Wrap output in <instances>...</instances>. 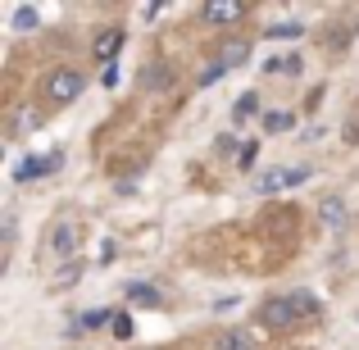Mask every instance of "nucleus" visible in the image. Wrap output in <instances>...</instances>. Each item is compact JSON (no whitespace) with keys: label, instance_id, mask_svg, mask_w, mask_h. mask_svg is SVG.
Wrapping results in <instances>:
<instances>
[{"label":"nucleus","instance_id":"1","mask_svg":"<svg viewBox=\"0 0 359 350\" xmlns=\"http://www.w3.org/2000/svg\"><path fill=\"white\" fill-rule=\"evenodd\" d=\"M82 87H87V82H82L78 69H55L50 78H46V100H50V105H73V100L82 96Z\"/></svg>","mask_w":359,"mask_h":350},{"label":"nucleus","instance_id":"2","mask_svg":"<svg viewBox=\"0 0 359 350\" xmlns=\"http://www.w3.org/2000/svg\"><path fill=\"white\" fill-rule=\"evenodd\" d=\"M259 323H269V328H291V323H300V314H296V305H291L287 296H273V300H264V309H259Z\"/></svg>","mask_w":359,"mask_h":350},{"label":"nucleus","instance_id":"3","mask_svg":"<svg viewBox=\"0 0 359 350\" xmlns=\"http://www.w3.org/2000/svg\"><path fill=\"white\" fill-rule=\"evenodd\" d=\"M305 177H309V168H269V173L255 182V191H259V196H273V191H282V187L305 182Z\"/></svg>","mask_w":359,"mask_h":350},{"label":"nucleus","instance_id":"4","mask_svg":"<svg viewBox=\"0 0 359 350\" xmlns=\"http://www.w3.org/2000/svg\"><path fill=\"white\" fill-rule=\"evenodd\" d=\"M64 159L60 155H32V159H23V164H18V182H32V177H46V173H55V168H60Z\"/></svg>","mask_w":359,"mask_h":350},{"label":"nucleus","instance_id":"5","mask_svg":"<svg viewBox=\"0 0 359 350\" xmlns=\"http://www.w3.org/2000/svg\"><path fill=\"white\" fill-rule=\"evenodd\" d=\"M210 23H237V18L245 14V5L241 0H205V9H201Z\"/></svg>","mask_w":359,"mask_h":350},{"label":"nucleus","instance_id":"6","mask_svg":"<svg viewBox=\"0 0 359 350\" xmlns=\"http://www.w3.org/2000/svg\"><path fill=\"white\" fill-rule=\"evenodd\" d=\"M78 236H82V228H78L73 219L55 223V232H50V255H73V245H78Z\"/></svg>","mask_w":359,"mask_h":350},{"label":"nucleus","instance_id":"7","mask_svg":"<svg viewBox=\"0 0 359 350\" xmlns=\"http://www.w3.org/2000/svg\"><path fill=\"white\" fill-rule=\"evenodd\" d=\"M91 51H96L100 64H114V55L123 51V27H105V32L96 36V46H91Z\"/></svg>","mask_w":359,"mask_h":350},{"label":"nucleus","instance_id":"8","mask_svg":"<svg viewBox=\"0 0 359 350\" xmlns=\"http://www.w3.org/2000/svg\"><path fill=\"white\" fill-rule=\"evenodd\" d=\"M245 60H250V46L232 36V41H223V51H219V60H214V64L228 73V69H237V64H245Z\"/></svg>","mask_w":359,"mask_h":350},{"label":"nucleus","instance_id":"9","mask_svg":"<svg viewBox=\"0 0 359 350\" xmlns=\"http://www.w3.org/2000/svg\"><path fill=\"white\" fill-rule=\"evenodd\" d=\"M219 350H255V337L241 332V328H232V332L219 337Z\"/></svg>","mask_w":359,"mask_h":350},{"label":"nucleus","instance_id":"10","mask_svg":"<svg viewBox=\"0 0 359 350\" xmlns=\"http://www.w3.org/2000/svg\"><path fill=\"white\" fill-rule=\"evenodd\" d=\"M128 300H132V305H159V291L146 287V282H132V287H128Z\"/></svg>","mask_w":359,"mask_h":350},{"label":"nucleus","instance_id":"11","mask_svg":"<svg viewBox=\"0 0 359 350\" xmlns=\"http://www.w3.org/2000/svg\"><path fill=\"white\" fill-rule=\"evenodd\" d=\"M287 300H291V305H296V314H300V318H314V314H318V300L309 296V291H291Z\"/></svg>","mask_w":359,"mask_h":350},{"label":"nucleus","instance_id":"12","mask_svg":"<svg viewBox=\"0 0 359 350\" xmlns=\"http://www.w3.org/2000/svg\"><path fill=\"white\" fill-rule=\"evenodd\" d=\"M323 223L327 228H341L346 223V205L341 201H323Z\"/></svg>","mask_w":359,"mask_h":350},{"label":"nucleus","instance_id":"13","mask_svg":"<svg viewBox=\"0 0 359 350\" xmlns=\"http://www.w3.org/2000/svg\"><path fill=\"white\" fill-rule=\"evenodd\" d=\"M300 32H305V27H300V23H273V27H269V32H264V36H273V41H287V36H291V41H296Z\"/></svg>","mask_w":359,"mask_h":350},{"label":"nucleus","instance_id":"14","mask_svg":"<svg viewBox=\"0 0 359 350\" xmlns=\"http://www.w3.org/2000/svg\"><path fill=\"white\" fill-rule=\"evenodd\" d=\"M141 87H168V69L164 64H150V73H141Z\"/></svg>","mask_w":359,"mask_h":350},{"label":"nucleus","instance_id":"15","mask_svg":"<svg viewBox=\"0 0 359 350\" xmlns=\"http://www.w3.org/2000/svg\"><path fill=\"white\" fill-rule=\"evenodd\" d=\"M250 114H259V96H255V91H245V96L237 100V119H250Z\"/></svg>","mask_w":359,"mask_h":350},{"label":"nucleus","instance_id":"16","mask_svg":"<svg viewBox=\"0 0 359 350\" xmlns=\"http://www.w3.org/2000/svg\"><path fill=\"white\" fill-rule=\"evenodd\" d=\"M264 128H269V132L291 128V114H287V109H273V114H264Z\"/></svg>","mask_w":359,"mask_h":350},{"label":"nucleus","instance_id":"17","mask_svg":"<svg viewBox=\"0 0 359 350\" xmlns=\"http://www.w3.org/2000/svg\"><path fill=\"white\" fill-rule=\"evenodd\" d=\"M109 323H114V337H118V342H128V337H132V314H114Z\"/></svg>","mask_w":359,"mask_h":350},{"label":"nucleus","instance_id":"18","mask_svg":"<svg viewBox=\"0 0 359 350\" xmlns=\"http://www.w3.org/2000/svg\"><path fill=\"white\" fill-rule=\"evenodd\" d=\"M269 69L273 73H300V60H296V55H287V60H273Z\"/></svg>","mask_w":359,"mask_h":350},{"label":"nucleus","instance_id":"19","mask_svg":"<svg viewBox=\"0 0 359 350\" xmlns=\"http://www.w3.org/2000/svg\"><path fill=\"white\" fill-rule=\"evenodd\" d=\"M14 27H36V9H32V5H23V9L14 14Z\"/></svg>","mask_w":359,"mask_h":350},{"label":"nucleus","instance_id":"20","mask_svg":"<svg viewBox=\"0 0 359 350\" xmlns=\"http://www.w3.org/2000/svg\"><path fill=\"white\" fill-rule=\"evenodd\" d=\"M255 150H259L255 141H245V146H241V168H250V164H255Z\"/></svg>","mask_w":359,"mask_h":350},{"label":"nucleus","instance_id":"21","mask_svg":"<svg viewBox=\"0 0 359 350\" xmlns=\"http://www.w3.org/2000/svg\"><path fill=\"white\" fill-rule=\"evenodd\" d=\"M100 82H105V87H118V69H114V64H105V73H100Z\"/></svg>","mask_w":359,"mask_h":350},{"label":"nucleus","instance_id":"22","mask_svg":"<svg viewBox=\"0 0 359 350\" xmlns=\"http://www.w3.org/2000/svg\"><path fill=\"white\" fill-rule=\"evenodd\" d=\"M219 150H223V155H232V150H237V137H232V132H228V137H219Z\"/></svg>","mask_w":359,"mask_h":350}]
</instances>
